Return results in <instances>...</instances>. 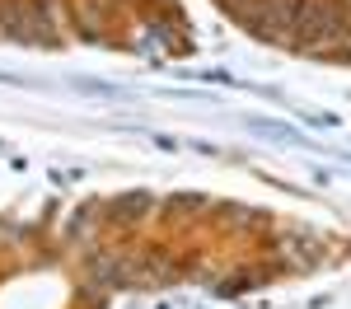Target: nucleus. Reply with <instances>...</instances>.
Returning a JSON list of instances; mask_svg holds the SVG:
<instances>
[{
  "label": "nucleus",
  "instance_id": "1",
  "mask_svg": "<svg viewBox=\"0 0 351 309\" xmlns=\"http://www.w3.org/2000/svg\"><path fill=\"white\" fill-rule=\"evenodd\" d=\"M347 38V5L342 0H304L295 19V47H319Z\"/></svg>",
  "mask_w": 351,
  "mask_h": 309
},
{
  "label": "nucleus",
  "instance_id": "2",
  "mask_svg": "<svg viewBox=\"0 0 351 309\" xmlns=\"http://www.w3.org/2000/svg\"><path fill=\"white\" fill-rule=\"evenodd\" d=\"M145 206H150V197H145V193H132V197H122V201H112V216H127V221H132V216H141V211H145Z\"/></svg>",
  "mask_w": 351,
  "mask_h": 309
},
{
  "label": "nucleus",
  "instance_id": "3",
  "mask_svg": "<svg viewBox=\"0 0 351 309\" xmlns=\"http://www.w3.org/2000/svg\"><path fill=\"white\" fill-rule=\"evenodd\" d=\"M197 206H206V197H173L169 201V211H197Z\"/></svg>",
  "mask_w": 351,
  "mask_h": 309
}]
</instances>
